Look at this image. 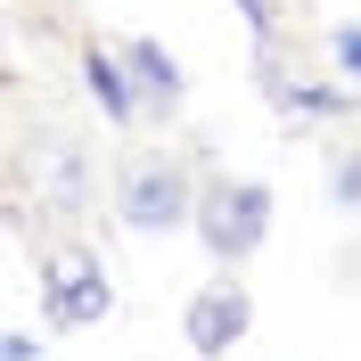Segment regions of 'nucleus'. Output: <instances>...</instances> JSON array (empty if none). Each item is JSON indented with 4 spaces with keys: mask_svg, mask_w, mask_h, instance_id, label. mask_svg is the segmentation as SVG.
I'll return each mask as SVG.
<instances>
[{
    "mask_svg": "<svg viewBox=\"0 0 361 361\" xmlns=\"http://www.w3.org/2000/svg\"><path fill=\"white\" fill-rule=\"evenodd\" d=\"M329 197H337L345 214H353V222H361V140H353V148H337V157H329Z\"/></svg>",
    "mask_w": 361,
    "mask_h": 361,
    "instance_id": "10",
    "label": "nucleus"
},
{
    "mask_svg": "<svg viewBox=\"0 0 361 361\" xmlns=\"http://www.w3.org/2000/svg\"><path fill=\"white\" fill-rule=\"evenodd\" d=\"M255 90L279 107V123H345V115L361 107L353 82H329V74L295 66L288 33H279V42H255Z\"/></svg>",
    "mask_w": 361,
    "mask_h": 361,
    "instance_id": "5",
    "label": "nucleus"
},
{
    "mask_svg": "<svg viewBox=\"0 0 361 361\" xmlns=\"http://www.w3.org/2000/svg\"><path fill=\"white\" fill-rule=\"evenodd\" d=\"M82 99L107 132H132L148 123V99H140V74L123 58V42H82Z\"/></svg>",
    "mask_w": 361,
    "mask_h": 361,
    "instance_id": "7",
    "label": "nucleus"
},
{
    "mask_svg": "<svg viewBox=\"0 0 361 361\" xmlns=\"http://www.w3.org/2000/svg\"><path fill=\"white\" fill-rule=\"evenodd\" d=\"M197 197H205V180L189 173V157H173V148H132V157L115 164V180H107V214L123 230H140V238L189 230L197 222Z\"/></svg>",
    "mask_w": 361,
    "mask_h": 361,
    "instance_id": "2",
    "label": "nucleus"
},
{
    "mask_svg": "<svg viewBox=\"0 0 361 361\" xmlns=\"http://www.w3.org/2000/svg\"><path fill=\"white\" fill-rule=\"evenodd\" d=\"M238 17H247L255 42H279V0H238Z\"/></svg>",
    "mask_w": 361,
    "mask_h": 361,
    "instance_id": "11",
    "label": "nucleus"
},
{
    "mask_svg": "<svg viewBox=\"0 0 361 361\" xmlns=\"http://www.w3.org/2000/svg\"><path fill=\"white\" fill-rule=\"evenodd\" d=\"M123 58H132V74H140V99H148V115H180V99H189V74H180V58L157 42V33H132L123 42Z\"/></svg>",
    "mask_w": 361,
    "mask_h": 361,
    "instance_id": "8",
    "label": "nucleus"
},
{
    "mask_svg": "<svg viewBox=\"0 0 361 361\" xmlns=\"http://www.w3.org/2000/svg\"><path fill=\"white\" fill-rule=\"evenodd\" d=\"M180 337H189L197 361H230L238 345L255 337V295L238 288L230 271H214V279L189 288V304H180Z\"/></svg>",
    "mask_w": 361,
    "mask_h": 361,
    "instance_id": "6",
    "label": "nucleus"
},
{
    "mask_svg": "<svg viewBox=\"0 0 361 361\" xmlns=\"http://www.w3.org/2000/svg\"><path fill=\"white\" fill-rule=\"evenodd\" d=\"M90 205H99V164H90V148L66 123L25 132L17 140V230H33V222L74 230Z\"/></svg>",
    "mask_w": 361,
    "mask_h": 361,
    "instance_id": "1",
    "label": "nucleus"
},
{
    "mask_svg": "<svg viewBox=\"0 0 361 361\" xmlns=\"http://www.w3.org/2000/svg\"><path fill=\"white\" fill-rule=\"evenodd\" d=\"M107 312H115V279L99 263V247H82L74 230H58L42 247V320L58 337H74V329H99Z\"/></svg>",
    "mask_w": 361,
    "mask_h": 361,
    "instance_id": "3",
    "label": "nucleus"
},
{
    "mask_svg": "<svg viewBox=\"0 0 361 361\" xmlns=\"http://www.w3.org/2000/svg\"><path fill=\"white\" fill-rule=\"evenodd\" d=\"M320 49H329V74L361 90V17H337L329 33H320Z\"/></svg>",
    "mask_w": 361,
    "mask_h": 361,
    "instance_id": "9",
    "label": "nucleus"
},
{
    "mask_svg": "<svg viewBox=\"0 0 361 361\" xmlns=\"http://www.w3.org/2000/svg\"><path fill=\"white\" fill-rule=\"evenodd\" d=\"M0 353H8V361H33V353H42V337H33V329H8V345H0Z\"/></svg>",
    "mask_w": 361,
    "mask_h": 361,
    "instance_id": "12",
    "label": "nucleus"
},
{
    "mask_svg": "<svg viewBox=\"0 0 361 361\" xmlns=\"http://www.w3.org/2000/svg\"><path fill=\"white\" fill-rule=\"evenodd\" d=\"M197 247L214 263H247L255 247L271 238V189L247 173H205V197H197Z\"/></svg>",
    "mask_w": 361,
    "mask_h": 361,
    "instance_id": "4",
    "label": "nucleus"
}]
</instances>
